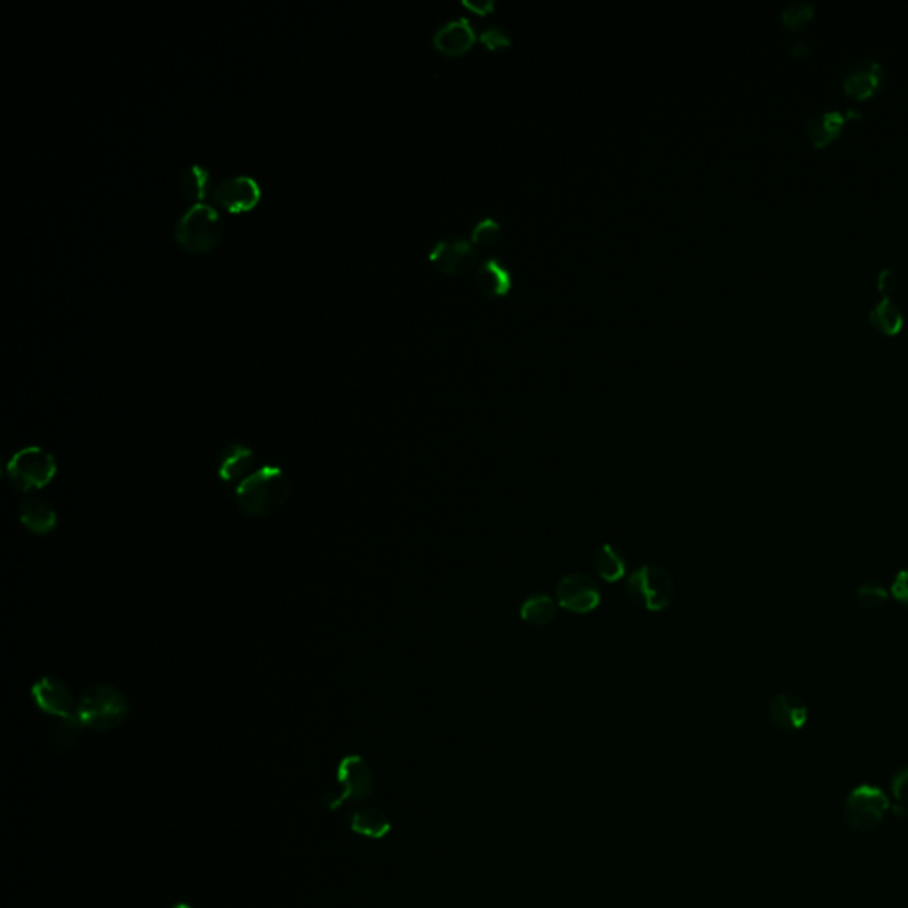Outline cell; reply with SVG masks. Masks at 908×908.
I'll return each mask as SVG.
<instances>
[{"instance_id":"1","label":"cell","mask_w":908,"mask_h":908,"mask_svg":"<svg viewBox=\"0 0 908 908\" xmlns=\"http://www.w3.org/2000/svg\"><path fill=\"white\" fill-rule=\"evenodd\" d=\"M291 494L288 474L275 465L254 470L251 476L236 486L238 508L249 517H270L286 504Z\"/></svg>"},{"instance_id":"2","label":"cell","mask_w":908,"mask_h":908,"mask_svg":"<svg viewBox=\"0 0 908 908\" xmlns=\"http://www.w3.org/2000/svg\"><path fill=\"white\" fill-rule=\"evenodd\" d=\"M130 713L128 697L114 685H91L77 703V719L82 728L112 731L126 721Z\"/></svg>"},{"instance_id":"3","label":"cell","mask_w":908,"mask_h":908,"mask_svg":"<svg viewBox=\"0 0 908 908\" xmlns=\"http://www.w3.org/2000/svg\"><path fill=\"white\" fill-rule=\"evenodd\" d=\"M224 224L210 204L196 203L181 215L174 226V240L188 252H206L219 243Z\"/></svg>"},{"instance_id":"4","label":"cell","mask_w":908,"mask_h":908,"mask_svg":"<svg viewBox=\"0 0 908 908\" xmlns=\"http://www.w3.org/2000/svg\"><path fill=\"white\" fill-rule=\"evenodd\" d=\"M6 474L13 488L25 494L50 485L57 474V462L43 447H24L9 458Z\"/></svg>"},{"instance_id":"5","label":"cell","mask_w":908,"mask_h":908,"mask_svg":"<svg viewBox=\"0 0 908 908\" xmlns=\"http://www.w3.org/2000/svg\"><path fill=\"white\" fill-rule=\"evenodd\" d=\"M625 591L632 602L646 611L660 612L673 602L674 582L664 568L648 564L628 577Z\"/></svg>"},{"instance_id":"6","label":"cell","mask_w":908,"mask_h":908,"mask_svg":"<svg viewBox=\"0 0 908 908\" xmlns=\"http://www.w3.org/2000/svg\"><path fill=\"white\" fill-rule=\"evenodd\" d=\"M889 811L891 802L884 791L871 784H862L848 795L843 816L846 825L855 832H871L882 825Z\"/></svg>"},{"instance_id":"7","label":"cell","mask_w":908,"mask_h":908,"mask_svg":"<svg viewBox=\"0 0 908 908\" xmlns=\"http://www.w3.org/2000/svg\"><path fill=\"white\" fill-rule=\"evenodd\" d=\"M337 783L341 791L329 793L325 797V807L336 811L337 807L345 802H362L369 799L375 786V775L369 767L368 761L361 756H346L337 767Z\"/></svg>"},{"instance_id":"8","label":"cell","mask_w":908,"mask_h":908,"mask_svg":"<svg viewBox=\"0 0 908 908\" xmlns=\"http://www.w3.org/2000/svg\"><path fill=\"white\" fill-rule=\"evenodd\" d=\"M210 197L213 203L219 204L227 212H247L259 203L261 187L258 180H254L249 174H233L220 180L212 188Z\"/></svg>"},{"instance_id":"9","label":"cell","mask_w":908,"mask_h":908,"mask_svg":"<svg viewBox=\"0 0 908 908\" xmlns=\"http://www.w3.org/2000/svg\"><path fill=\"white\" fill-rule=\"evenodd\" d=\"M430 259L435 267L446 274H462L476 263L478 245L465 236H442L431 247Z\"/></svg>"},{"instance_id":"10","label":"cell","mask_w":908,"mask_h":908,"mask_svg":"<svg viewBox=\"0 0 908 908\" xmlns=\"http://www.w3.org/2000/svg\"><path fill=\"white\" fill-rule=\"evenodd\" d=\"M602 602L600 588L584 573H570L557 584V603L573 614H589Z\"/></svg>"},{"instance_id":"11","label":"cell","mask_w":908,"mask_h":908,"mask_svg":"<svg viewBox=\"0 0 908 908\" xmlns=\"http://www.w3.org/2000/svg\"><path fill=\"white\" fill-rule=\"evenodd\" d=\"M32 699L41 712L52 715L55 719L68 721L77 717V705L70 687L52 676L40 678L32 685Z\"/></svg>"},{"instance_id":"12","label":"cell","mask_w":908,"mask_h":908,"mask_svg":"<svg viewBox=\"0 0 908 908\" xmlns=\"http://www.w3.org/2000/svg\"><path fill=\"white\" fill-rule=\"evenodd\" d=\"M884 82V68L882 64L871 59L861 57L850 64L843 75V87L846 93L854 98H868L877 91Z\"/></svg>"},{"instance_id":"13","label":"cell","mask_w":908,"mask_h":908,"mask_svg":"<svg viewBox=\"0 0 908 908\" xmlns=\"http://www.w3.org/2000/svg\"><path fill=\"white\" fill-rule=\"evenodd\" d=\"M476 29L470 24L469 18H451L446 24L437 27L433 32V45L446 55L465 54L476 43Z\"/></svg>"},{"instance_id":"14","label":"cell","mask_w":908,"mask_h":908,"mask_svg":"<svg viewBox=\"0 0 908 908\" xmlns=\"http://www.w3.org/2000/svg\"><path fill=\"white\" fill-rule=\"evenodd\" d=\"M254 460V451L242 442H233L224 447L217 467L220 481L227 485H240L243 479L249 478L254 472Z\"/></svg>"},{"instance_id":"15","label":"cell","mask_w":908,"mask_h":908,"mask_svg":"<svg viewBox=\"0 0 908 908\" xmlns=\"http://www.w3.org/2000/svg\"><path fill=\"white\" fill-rule=\"evenodd\" d=\"M768 715L775 728L781 731H799L806 726L809 710L802 697L791 692L777 694L768 706Z\"/></svg>"},{"instance_id":"16","label":"cell","mask_w":908,"mask_h":908,"mask_svg":"<svg viewBox=\"0 0 908 908\" xmlns=\"http://www.w3.org/2000/svg\"><path fill=\"white\" fill-rule=\"evenodd\" d=\"M474 281L479 290L488 297H499V295H506L511 290L513 274L504 259L499 256H490L479 263Z\"/></svg>"},{"instance_id":"17","label":"cell","mask_w":908,"mask_h":908,"mask_svg":"<svg viewBox=\"0 0 908 908\" xmlns=\"http://www.w3.org/2000/svg\"><path fill=\"white\" fill-rule=\"evenodd\" d=\"M857 118L859 110H839L827 109L816 112L813 118L807 121V135L809 139L815 142L816 146H827L829 142L834 141L841 128L848 119Z\"/></svg>"},{"instance_id":"18","label":"cell","mask_w":908,"mask_h":908,"mask_svg":"<svg viewBox=\"0 0 908 908\" xmlns=\"http://www.w3.org/2000/svg\"><path fill=\"white\" fill-rule=\"evenodd\" d=\"M18 517L25 529L36 536H48L59 522L57 511L47 501L41 499H25L20 504Z\"/></svg>"},{"instance_id":"19","label":"cell","mask_w":908,"mask_h":908,"mask_svg":"<svg viewBox=\"0 0 908 908\" xmlns=\"http://www.w3.org/2000/svg\"><path fill=\"white\" fill-rule=\"evenodd\" d=\"M350 827L355 834L369 839H382L391 832V820L376 807L355 809L350 816Z\"/></svg>"},{"instance_id":"20","label":"cell","mask_w":908,"mask_h":908,"mask_svg":"<svg viewBox=\"0 0 908 908\" xmlns=\"http://www.w3.org/2000/svg\"><path fill=\"white\" fill-rule=\"evenodd\" d=\"M595 572L605 582H618L627 573V561L618 548L612 547L611 543H603L602 547L596 550Z\"/></svg>"},{"instance_id":"21","label":"cell","mask_w":908,"mask_h":908,"mask_svg":"<svg viewBox=\"0 0 908 908\" xmlns=\"http://www.w3.org/2000/svg\"><path fill=\"white\" fill-rule=\"evenodd\" d=\"M520 618L531 627H547L556 618V602L543 593L529 596L520 607Z\"/></svg>"},{"instance_id":"22","label":"cell","mask_w":908,"mask_h":908,"mask_svg":"<svg viewBox=\"0 0 908 908\" xmlns=\"http://www.w3.org/2000/svg\"><path fill=\"white\" fill-rule=\"evenodd\" d=\"M210 181H212V174L206 167L192 164L181 173V190H183L185 196L194 199L197 203H201L203 199L212 194L213 187H210Z\"/></svg>"},{"instance_id":"23","label":"cell","mask_w":908,"mask_h":908,"mask_svg":"<svg viewBox=\"0 0 908 908\" xmlns=\"http://www.w3.org/2000/svg\"><path fill=\"white\" fill-rule=\"evenodd\" d=\"M869 320L878 330H882L884 334H896L901 329L905 316H903L901 307L894 300L885 297L882 300H878L877 304L871 307Z\"/></svg>"},{"instance_id":"24","label":"cell","mask_w":908,"mask_h":908,"mask_svg":"<svg viewBox=\"0 0 908 908\" xmlns=\"http://www.w3.org/2000/svg\"><path fill=\"white\" fill-rule=\"evenodd\" d=\"M857 600H859L864 609L878 611L889 602V593H887V589L884 586H880L877 582H866V584H862L861 588L857 589Z\"/></svg>"},{"instance_id":"25","label":"cell","mask_w":908,"mask_h":908,"mask_svg":"<svg viewBox=\"0 0 908 908\" xmlns=\"http://www.w3.org/2000/svg\"><path fill=\"white\" fill-rule=\"evenodd\" d=\"M813 13H815V6L811 2L793 0V2L784 6L783 11H781V18H783L784 24L791 27V29H800L813 16Z\"/></svg>"},{"instance_id":"26","label":"cell","mask_w":908,"mask_h":908,"mask_svg":"<svg viewBox=\"0 0 908 908\" xmlns=\"http://www.w3.org/2000/svg\"><path fill=\"white\" fill-rule=\"evenodd\" d=\"M501 236V222L495 219V217H483L476 222V226L472 229V242L476 245H490V243L497 242V238Z\"/></svg>"},{"instance_id":"27","label":"cell","mask_w":908,"mask_h":908,"mask_svg":"<svg viewBox=\"0 0 908 908\" xmlns=\"http://www.w3.org/2000/svg\"><path fill=\"white\" fill-rule=\"evenodd\" d=\"M479 41L485 43L486 47L490 50H495V48L508 47L511 43V36L509 32L501 27V25H488L483 31L479 32Z\"/></svg>"},{"instance_id":"28","label":"cell","mask_w":908,"mask_h":908,"mask_svg":"<svg viewBox=\"0 0 908 908\" xmlns=\"http://www.w3.org/2000/svg\"><path fill=\"white\" fill-rule=\"evenodd\" d=\"M894 799L900 804L908 802V767H903L894 774L893 783H891Z\"/></svg>"},{"instance_id":"29","label":"cell","mask_w":908,"mask_h":908,"mask_svg":"<svg viewBox=\"0 0 908 908\" xmlns=\"http://www.w3.org/2000/svg\"><path fill=\"white\" fill-rule=\"evenodd\" d=\"M891 593H893L896 602H900L901 605L908 607V568L898 572L896 579H894Z\"/></svg>"},{"instance_id":"30","label":"cell","mask_w":908,"mask_h":908,"mask_svg":"<svg viewBox=\"0 0 908 908\" xmlns=\"http://www.w3.org/2000/svg\"><path fill=\"white\" fill-rule=\"evenodd\" d=\"M877 282H878V290L884 291V293H887V291H893L894 288H896V282H898V277H896V274H894V272H893V270H891V268H884V270H880V274H878Z\"/></svg>"},{"instance_id":"31","label":"cell","mask_w":908,"mask_h":908,"mask_svg":"<svg viewBox=\"0 0 908 908\" xmlns=\"http://www.w3.org/2000/svg\"><path fill=\"white\" fill-rule=\"evenodd\" d=\"M467 8L472 9V11H478L481 15H485L488 11H492L494 8V0H478V2H472V0H465L463 2Z\"/></svg>"},{"instance_id":"32","label":"cell","mask_w":908,"mask_h":908,"mask_svg":"<svg viewBox=\"0 0 908 908\" xmlns=\"http://www.w3.org/2000/svg\"><path fill=\"white\" fill-rule=\"evenodd\" d=\"M793 52H795V55H797V57H806V54H809V47H807L806 41H799V43H795Z\"/></svg>"},{"instance_id":"33","label":"cell","mask_w":908,"mask_h":908,"mask_svg":"<svg viewBox=\"0 0 908 908\" xmlns=\"http://www.w3.org/2000/svg\"><path fill=\"white\" fill-rule=\"evenodd\" d=\"M171 908H192V907H190V905H187V903H176V905H173V907H171Z\"/></svg>"}]
</instances>
